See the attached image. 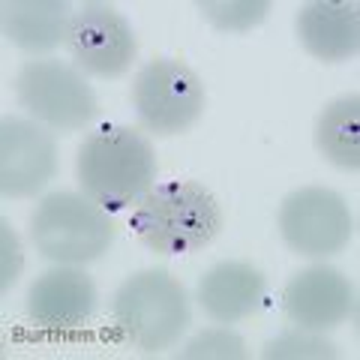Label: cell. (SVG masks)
<instances>
[{
    "label": "cell",
    "mask_w": 360,
    "mask_h": 360,
    "mask_svg": "<svg viewBox=\"0 0 360 360\" xmlns=\"http://www.w3.org/2000/svg\"><path fill=\"white\" fill-rule=\"evenodd\" d=\"M75 172L84 195L105 210H129L156 184V153L132 127H99L82 141Z\"/></svg>",
    "instance_id": "1"
},
{
    "label": "cell",
    "mask_w": 360,
    "mask_h": 360,
    "mask_svg": "<svg viewBox=\"0 0 360 360\" xmlns=\"http://www.w3.org/2000/svg\"><path fill=\"white\" fill-rule=\"evenodd\" d=\"M132 231L156 255H193L222 231V207L195 180L153 184L132 210Z\"/></svg>",
    "instance_id": "2"
},
{
    "label": "cell",
    "mask_w": 360,
    "mask_h": 360,
    "mask_svg": "<svg viewBox=\"0 0 360 360\" xmlns=\"http://www.w3.org/2000/svg\"><path fill=\"white\" fill-rule=\"evenodd\" d=\"M111 319L129 345L144 354H160L180 340L193 312L180 279L162 267H150L120 283L111 300Z\"/></svg>",
    "instance_id": "3"
},
{
    "label": "cell",
    "mask_w": 360,
    "mask_h": 360,
    "mask_svg": "<svg viewBox=\"0 0 360 360\" xmlns=\"http://www.w3.org/2000/svg\"><path fill=\"white\" fill-rule=\"evenodd\" d=\"M30 238L37 252L54 264H87L108 252L115 222L84 193H51L33 210Z\"/></svg>",
    "instance_id": "4"
},
{
    "label": "cell",
    "mask_w": 360,
    "mask_h": 360,
    "mask_svg": "<svg viewBox=\"0 0 360 360\" xmlns=\"http://www.w3.org/2000/svg\"><path fill=\"white\" fill-rule=\"evenodd\" d=\"M15 96L33 120L60 135L84 129L96 117L94 87L60 60H27L15 75Z\"/></svg>",
    "instance_id": "5"
},
{
    "label": "cell",
    "mask_w": 360,
    "mask_h": 360,
    "mask_svg": "<svg viewBox=\"0 0 360 360\" xmlns=\"http://www.w3.org/2000/svg\"><path fill=\"white\" fill-rule=\"evenodd\" d=\"M132 108L153 135L186 132L205 111V84L186 63L156 58L144 63L132 82Z\"/></svg>",
    "instance_id": "6"
},
{
    "label": "cell",
    "mask_w": 360,
    "mask_h": 360,
    "mask_svg": "<svg viewBox=\"0 0 360 360\" xmlns=\"http://www.w3.org/2000/svg\"><path fill=\"white\" fill-rule=\"evenodd\" d=\"M279 234L291 252L328 258L348 246L354 217L340 193L324 186H300L279 207Z\"/></svg>",
    "instance_id": "7"
},
{
    "label": "cell",
    "mask_w": 360,
    "mask_h": 360,
    "mask_svg": "<svg viewBox=\"0 0 360 360\" xmlns=\"http://www.w3.org/2000/svg\"><path fill=\"white\" fill-rule=\"evenodd\" d=\"M66 49L82 72L96 78H120L129 72L139 42L132 25L115 6L90 0L72 13Z\"/></svg>",
    "instance_id": "8"
},
{
    "label": "cell",
    "mask_w": 360,
    "mask_h": 360,
    "mask_svg": "<svg viewBox=\"0 0 360 360\" xmlns=\"http://www.w3.org/2000/svg\"><path fill=\"white\" fill-rule=\"evenodd\" d=\"M58 172L54 135L37 120H0V195L30 198L49 186Z\"/></svg>",
    "instance_id": "9"
},
{
    "label": "cell",
    "mask_w": 360,
    "mask_h": 360,
    "mask_svg": "<svg viewBox=\"0 0 360 360\" xmlns=\"http://www.w3.org/2000/svg\"><path fill=\"white\" fill-rule=\"evenodd\" d=\"M96 312V285L75 264H58L33 279L27 291V319L39 330L66 336L82 330Z\"/></svg>",
    "instance_id": "10"
},
{
    "label": "cell",
    "mask_w": 360,
    "mask_h": 360,
    "mask_svg": "<svg viewBox=\"0 0 360 360\" xmlns=\"http://www.w3.org/2000/svg\"><path fill=\"white\" fill-rule=\"evenodd\" d=\"M283 309L291 324L303 330H333L354 312V288L333 267H307L288 279Z\"/></svg>",
    "instance_id": "11"
},
{
    "label": "cell",
    "mask_w": 360,
    "mask_h": 360,
    "mask_svg": "<svg viewBox=\"0 0 360 360\" xmlns=\"http://www.w3.org/2000/svg\"><path fill=\"white\" fill-rule=\"evenodd\" d=\"M297 39L319 60H352L360 51V6L312 0L297 13Z\"/></svg>",
    "instance_id": "12"
},
{
    "label": "cell",
    "mask_w": 360,
    "mask_h": 360,
    "mask_svg": "<svg viewBox=\"0 0 360 360\" xmlns=\"http://www.w3.org/2000/svg\"><path fill=\"white\" fill-rule=\"evenodd\" d=\"M267 279L250 262H219L198 279V303L219 324L252 315L264 300Z\"/></svg>",
    "instance_id": "13"
},
{
    "label": "cell",
    "mask_w": 360,
    "mask_h": 360,
    "mask_svg": "<svg viewBox=\"0 0 360 360\" xmlns=\"http://www.w3.org/2000/svg\"><path fill=\"white\" fill-rule=\"evenodd\" d=\"M0 18L6 42L27 54H49L66 42L72 9L66 0H6Z\"/></svg>",
    "instance_id": "14"
},
{
    "label": "cell",
    "mask_w": 360,
    "mask_h": 360,
    "mask_svg": "<svg viewBox=\"0 0 360 360\" xmlns=\"http://www.w3.org/2000/svg\"><path fill=\"white\" fill-rule=\"evenodd\" d=\"M315 148L328 162L345 172L360 168V96L333 99L315 120Z\"/></svg>",
    "instance_id": "15"
},
{
    "label": "cell",
    "mask_w": 360,
    "mask_h": 360,
    "mask_svg": "<svg viewBox=\"0 0 360 360\" xmlns=\"http://www.w3.org/2000/svg\"><path fill=\"white\" fill-rule=\"evenodd\" d=\"M198 13L205 15L213 27L243 33L255 25H262L264 15L270 13L267 0H201Z\"/></svg>",
    "instance_id": "16"
},
{
    "label": "cell",
    "mask_w": 360,
    "mask_h": 360,
    "mask_svg": "<svg viewBox=\"0 0 360 360\" xmlns=\"http://www.w3.org/2000/svg\"><path fill=\"white\" fill-rule=\"evenodd\" d=\"M267 360H333L340 357L336 345L330 340H324L315 330H285L276 340H270L262 352Z\"/></svg>",
    "instance_id": "17"
},
{
    "label": "cell",
    "mask_w": 360,
    "mask_h": 360,
    "mask_svg": "<svg viewBox=\"0 0 360 360\" xmlns=\"http://www.w3.org/2000/svg\"><path fill=\"white\" fill-rule=\"evenodd\" d=\"M180 360H243L246 345L243 336H238L229 328H210L201 330L195 340H189L177 352Z\"/></svg>",
    "instance_id": "18"
},
{
    "label": "cell",
    "mask_w": 360,
    "mask_h": 360,
    "mask_svg": "<svg viewBox=\"0 0 360 360\" xmlns=\"http://www.w3.org/2000/svg\"><path fill=\"white\" fill-rule=\"evenodd\" d=\"M21 267H25V252H21V240L6 217L0 219V295L18 283Z\"/></svg>",
    "instance_id": "19"
}]
</instances>
